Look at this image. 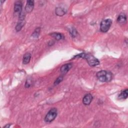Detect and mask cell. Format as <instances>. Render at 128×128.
<instances>
[{"label": "cell", "instance_id": "277c9868", "mask_svg": "<svg viewBox=\"0 0 128 128\" xmlns=\"http://www.w3.org/2000/svg\"><path fill=\"white\" fill-rule=\"evenodd\" d=\"M112 24V20L110 18L102 20L100 23V30L103 32H107L109 30Z\"/></svg>", "mask_w": 128, "mask_h": 128}, {"label": "cell", "instance_id": "5bb4252c", "mask_svg": "<svg viewBox=\"0 0 128 128\" xmlns=\"http://www.w3.org/2000/svg\"><path fill=\"white\" fill-rule=\"evenodd\" d=\"M128 89H126V90H123L122 92L119 95V98L122 99L126 98L128 97Z\"/></svg>", "mask_w": 128, "mask_h": 128}, {"label": "cell", "instance_id": "52a82bcc", "mask_svg": "<svg viewBox=\"0 0 128 128\" xmlns=\"http://www.w3.org/2000/svg\"><path fill=\"white\" fill-rule=\"evenodd\" d=\"M34 7V0H28L25 6V10L27 12H30Z\"/></svg>", "mask_w": 128, "mask_h": 128}, {"label": "cell", "instance_id": "ac0fdd59", "mask_svg": "<svg viewBox=\"0 0 128 128\" xmlns=\"http://www.w3.org/2000/svg\"><path fill=\"white\" fill-rule=\"evenodd\" d=\"M6 127H8V128H9V127H10V126H8V125H7V126H4V128H6Z\"/></svg>", "mask_w": 128, "mask_h": 128}, {"label": "cell", "instance_id": "8992f818", "mask_svg": "<svg viewBox=\"0 0 128 128\" xmlns=\"http://www.w3.org/2000/svg\"><path fill=\"white\" fill-rule=\"evenodd\" d=\"M22 2L21 1L18 0L16 2L14 6V12L16 15H20L22 13Z\"/></svg>", "mask_w": 128, "mask_h": 128}, {"label": "cell", "instance_id": "7a4b0ae2", "mask_svg": "<svg viewBox=\"0 0 128 128\" xmlns=\"http://www.w3.org/2000/svg\"><path fill=\"white\" fill-rule=\"evenodd\" d=\"M96 76L99 80L102 82H108L112 78V74L110 72L106 70H100L97 72Z\"/></svg>", "mask_w": 128, "mask_h": 128}, {"label": "cell", "instance_id": "e0dca14e", "mask_svg": "<svg viewBox=\"0 0 128 128\" xmlns=\"http://www.w3.org/2000/svg\"><path fill=\"white\" fill-rule=\"evenodd\" d=\"M62 80V76H60L58 77L56 80V81L54 82V84L56 85V84H58Z\"/></svg>", "mask_w": 128, "mask_h": 128}, {"label": "cell", "instance_id": "ba28073f", "mask_svg": "<svg viewBox=\"0 0 128 128\" xmlns=\"http://www.w3.org/2000/svg\"><path fill=\"white\" fill-rule=\"evenodd\" d=\"M92 100V96L91 94H88L84 96L82 99V102L85 105H88Z\"/></svg>", "mask_w": 128, "mask_h": 128}, {"label": "cell", "instance_id": "9a60e30c", "mask_svg": "<svg viewBox=\"0 0 128 128\" xmlns=\"http://www.w3.org/2000/svg\"><path fill=\"white\" fill-rule=\"evenodd\" d=\"M40 28H38L36 29L35 30V31L33 32L32 34V36L34 37H38L40 34Z\"/></svg>", "mask_w": 128, "mask_h": 128}, {"label": "cell", "instance_id": "8fae6325", "mask_svg": "<svg viewBox=\"0 0 128 128\" xmlns=\"http://www.w3.org/2000/svg\"><path fill=\"white\" fill-rule=\"evenodd\" d=\"M30 58H31V54L30 53L28 52V53L25 54L24 56L23 59H22L23 64H28L30 61Z\"/></svg>", "mask_w": 128, "mask_h": 128}, {"label": "cell", "instance_id": "6da1fadb", "mask_svg": "<svg viewBox=\"0 0 128 128\" xmlns=\"http://www.w3.org/2000/svg\"><path fill=\"white\" fill-rule=\"evenodd\" d=\"M81 58L86 59L88 62V64L91 66H94L100 64V62L98 59L90 54L82 53L76 56L74 58Z\"/></svg>", "mask_w": 128, "mask_h": 128}, {"label": "cell", "instance_id": "7c38bea8", "mask_svg": "<svg viewBox=\"0 0 128 128\" xmlns=\"http://www.w3.org/2000/svg\"><path fill=\"white\" fill-rule=\"evenodd\" d=\"M66 12V10L60 7H58L56 8V14L58 16H62Z\"/></svg>", "mask_w": 128, "mask_h": 128}, {"label": "cell", "instance_id": "5b68a950", "mask_svg": "<svg viewBox=\"0 0 128 128\" xmlns=\"http://www.w3.org/2000/svg\"><path fill=\"white\" fill-rule=\"evenodd\" d=\"M24 13L22 12L19 16V20L16 26V32H19L21 30L24 24Z\"/></svg>", "mask_w": 128, "mask_h": 128}, {"label": "cell", "instance_id": "9c48e42d", "mask_svg": "<svg viewBox=\"0 0 128 128\" xmlns=\"http://www.w3.org/2000/svg\"><path fill=\"white\" fill-rule=\"evenodd\" d=\"M72 63H68L64 64L60 68V72L62 74L66 73L72 68Z\"/></svg>", "mask_w": 128, "mask_h": 128}, {"label": "cell", "instance_id": "4fadbf2b", "mask_svg": "<svg viewBox=\"0 0 128 128\" xmlns=\"http://www.w3.org/2000/svg\"><path fill=\"white\" fill-rule=\"evenodd\" d=\"M52 36L56 40H61L62 38V35L60 34V33H58V32H54L51 34Z\"/></svg>", "mask_w": 128, "mask_h": 128}, {"label": "cell", "instance_id": "30bf717a", "mask_svg": "<svg viewBox=\"0 0 128 128\" xmlns=\"http://www.w3.org/2000/svg\"><path fill=\"white\" fill-rule=\"evenodd\" d=\"M117 21L118 23L121 24H125L126 22V16L124 14H120L117 18Z\"/></svg>", "mask_w": 128, "mask_h": 128}, {"label": "cell", "instance_id": "3957f363", "mask_svg": "<svg viewBox=\"0 0 128 128\" xmlns=\"http://www.w3.org/2000/svg\"><path fill=\"white\" fill-rule=\"evenodd\" d=\"M57 116V109L52 108L50 109L45 116L44 120L47 122H50L54 120Z\"/></svg>", "mask_w": 128, "mask_h": 128}, {"label": "cell", "instance_id": "2e32d148", "mask_svg": "<svg viewBox=\"0 0 128 128\" xmlns=\"http://www.w3.org/2000/svg\"><path fill=\"white\" fill-rule=\"evenodd\" d=\"M70 33L71 34L72 36L74 37L76 35V30L74 28H71L70 30Z\"/></svg>", "mask_w": 128, "mask_h": 128}]
</instances>
